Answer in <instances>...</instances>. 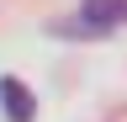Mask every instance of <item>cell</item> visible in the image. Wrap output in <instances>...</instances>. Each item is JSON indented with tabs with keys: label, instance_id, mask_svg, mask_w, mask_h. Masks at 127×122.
<instances>
[{
	"label": "cell",
	"instance_id": "2",
	"mask_svg": "<svg viewBox=\"0 0 127 122\" xmlns=\"http://www.w3.org/2000/svg\"><path fill=\"white\" fill-rule=\"evenodd\" d=\"M0 106H5L11 122H32L37 117V101H32V90L16 80V74H0Z\"/></svg>",
	"mask_w": 127,
	"mask_h": 122
},
{
	"label": "cell",
	"instance_id": "1",
	"mask_svg": "<svg viewBox=\"0 0 127 122\" xmlns=\"http://www.w3.org/2000/svg\"><path fill=\"white\" fill-rule=\"evenodd\" d=\"M122 21H127V0H85V5H79V27H64V32H85V37H95V32L122 27Z\"/></svg>",
	"mask_w": 127,
	"mask_h": 122
}]
</instances>
